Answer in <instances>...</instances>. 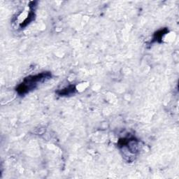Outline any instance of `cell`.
<instances>
[{
  "instance_id": "3",
  "label": "cell",
  "mask_w": 179,
  "mask_h": 179,
  "mask_svg": "<svg viewBox=\"0 0 179 179\" xmlns=\"http://www.w3.org/2000/svg\"><path fill=\"white\" fill-rule=\"evenodd\" d=\"M167 32H168V30L167 29H166V28L158 31V32H157L154 35L153 41H158V42H160L161 39H162L163 37V36L165 35L167 33Z\"/></svg>"
},
{
  "instance_id": "1",
  "label": "cell",
  "mask_w": 179,
  "mask_h": 179,
  "mask_svg": "<svg viewBox=\"0 0 179 179\" xmlns=\"http://www.w3.org/2000/svg\"><path fill=\"white\" fill-rule=\"evenodd\" d=\"M51 77V74L47 72H43V73L39 74L35 76H30L25 79L24 81L19 85L17 87V92L20 95H24L34 89L38 83L43 82L46 79H49Z\"/></svg>"
},
{
  "instance_id": "2",
  "label": "cell",
  "mask_w": 179,
  "mask_h": 179,
  "mask_svg": "<svg viewBox=\"0 0 179 179\" xmlns=\"http://www.w3.org/2000/svg\"><path fill=\"white\" fill-rule=\"evenodd\" d=\"M76 87L74 85H70L68 87L64 88V89L60 90V91L58 92V94L60 96H64V95H70L71 94H74L76 91Z\"/></svg>"
}]
</instances>
